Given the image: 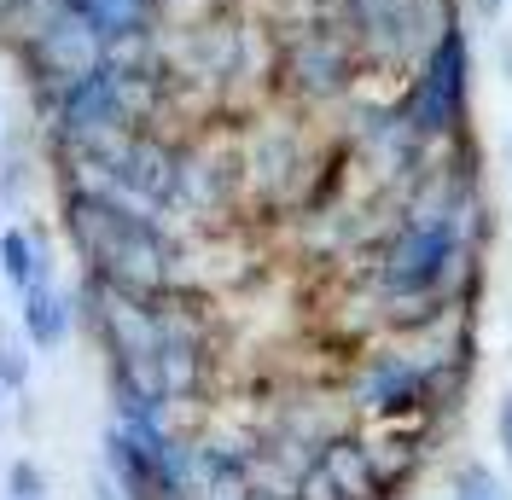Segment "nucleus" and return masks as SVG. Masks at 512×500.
Wrapping results in <instances>:
<instances>
[{"mask_svg": "<svg viewBox=\"0 0 512 500\" xmlns=\"http://www.w3.org/2000/svg\"><path fill=\"white\" fill-rule=\"evenodd\" d=\"M59 227L82 274L105 285H123L134 297H158L175 285V239L163 221L140 204L99 187H64L59 192Z\"/></svg>", "mask_w": 512, "mask_h": 500, "instance_id": "1", "label": "nucleus"}, {"mask_svg": "<svg viewBox=\"0 0 512 500\" xmlns=\"http://www.w3.org/2000/svg\"><path fill=\"white\" fill-rule=\"evenodd\" d=\"M18 332L30 349H59L76 332V291H64L53 274H35L18 291Z\"/></svg>", "mask_w": 512, "mask_h": 500, "instance_id": "7", "label": "nucleus"}, {"mask_svg": "<svg viewBox=\"0 0 512 500\" xmlns=\"http://www.w3.org/2000/svg\"><path fill=\"white\" fill-rule=\"evenodd\" d=\"M0 396H6V384H0ZM0 413H6V407H0Z\"/></svg>", "mask_w": 512, "mask_h": 500, "instance_id": "15", "label": "nucleus"}, {"mask_svg": "<svg viewBox=\"0 0 512 500\" xmlns=\"http://www.w3.org/2000/svg\"><path fill=\"white\" fill-rule=\"evenodd\" d=\"M0 152H6V105H0Z\"/></svg>", "mask_w": 512, "mask_h": 500, "instance_id": "14", "label": "nucleus"}, {"mask_svg": "<svg viewBox=\"0 0 512 500\" xmlns=\"http://www.w3.org/2000/svg\"><path fill=\"white\" fill-rule=\"evenodd\" d=\"M495 437H501V454H507V466H512V390L501 396V413H495Z\"/></svg>", "mask_w": 512, "mask_h": 500, "instance_id": "13", "label": "nucleus"}, {"mask_svg": "<svg viewBox=\"0 0 512 500\" xmlns=\"http://www.w3.org/2000/svg\"><path fill=\"white\" fill-rule=\"evenodd\" d=\"M350 70H355V47L350 35L332 30V24H303L280 53V76L297 99H338L350 88Z\"/></svg>", "mask_w": 512, "mask_h": 500, "instance_id": "3", "label": "nucleus"}, {"mask_svg": "<svg viewBox=\"0 0 512 500\" xmlns=\"http://www.w3.org/2000/svg\"><path fill=\"white\" fill-rule=\"evenodd\" d=\"M373 483H379V471L367 460V448L361 442H332V448H320L315 466L303 471L297 500H367Z\"/></svg>", "mask_w": 512, "mask_h": 500, "instance_id": "6", "label": "nucleus"}, {"mask_svg": "<svg viewBox=\"0 0 512 500\" xmlns=\"http://www.w3.org/2000/svg\"><path fill=\"white\" fill-rule=\"evenodd\" d=\"M41 227H6L0 233V280L12 285V291H24L35 280V262H41Z\"/></svg>", "mask_w": 512, "mask_h": 500, "instance_id": "9", "label": "nucleus"}, {"mask_svg": "<svg viewBox=\"0 0 512 500\" xmlns=\"http://www.w3.org/2000/svg\"><path fill=\"white\" fill-rule=\"evenodd\" d=\"M70 6L105 47L163 41V24H169V0H70Z\"/></svg>", "mask_w": 512, "mask_h": 500, "instance_id": "5", "label": "nucleus"}, {"mask_svg": "<svg viewBox=\"0 0 512 500\" xmlns=\"http://www.w3.org/2000/svg\"><path fill=\"white\" fill-rule=\"evenodd\" d=\"M454 221L448 216H425V221H408L402 227V239L384 250V285L396 291V297H425V291H437L443 274L454 268Z\"/></svg>", "mask_w": 512, "mask_h": 500, "instance_id": "4", "label": "nucleus"}, {"mask_svg": "<svg viewBox=\"0 0 512 500\" xmlns=\"http://www.w3.org/2000/svg\"><path fill=\"white\" fill-rule=\"evenodd\" d=\"M425 396H431V378L402 355H379L361 378V407L373 413H408V407H425Z\"/></svg>", "mask_w": 512, "mask_h": 500, "instance_id": "8", "label": "nucleus"}, {"mask_svg": "<svg viewBox=\"0 0 512 500\" xmlns=\"http://www.w3.org/2000/svg\"><path fill=\"white\" fill-rule=\"evenodd\" d=\"M460 117H466V41H460V30H443L419 64L414 94H408V128L425 140H443L460 128Z\"/></svg>", "mask_w": 512, "mask_h": 500, "instance_id": "2", "label": "nucleus"}, {"mask_svg": "<svg viewBox=\"0 0 512 500\" xmlns=\"http://www.w3.org/2000/svg\"><path fill=\"white\" fill-rule=\"evenodd\" d=\"M187 500H198V495H187Z\"/></svg>", "mask_w": 512, "mask_h": 500, "instance_id": "16", "label": "nucleus"}, {"mask_svg": "<svg viewBox=\"0 0 512 500\" xmlns=\"http://www.w3.org/2000/svg\"><path fill=\"white\" fill-rule=\"evenodd\" d=\"M454 500H507V483L489 466H460L454 471Z\"/></svg>", "mask_w": 512, "mask_h": 500, "instance_id": "10", "label": "nucleus"}, {"mask_svg": "<svg viewBox=\"0 0 512 500\" xmlns=\"http://www.w3.org/2000/svg\"><path fill=\"white\" fill-rule=\"evenodd\" d=\"M24 378H30V361H24V344H12V338H0V384H6V390H24Z\"/></svg>", "mask_w": 512, "mask_h": 500, "instance_id": "12", "label": "nucleus"}, {"mask_svg": "<svg viewBox=\"0 0 512 500\" xmlns=\"http://www.w3.org/2000/svg\"><path fill=\"white\" fill-rule=\"evenodd\" d=\"M6 489H12V500H41V495H47V477H41V466H35V460H12V471H6Z\"/></svg>", "mask_w": 512, "mask_h": 500, "instance_id": "11", "label": "nucleus"}]
</instances>
